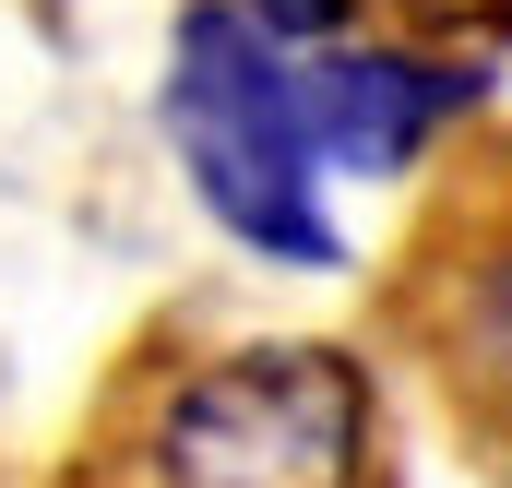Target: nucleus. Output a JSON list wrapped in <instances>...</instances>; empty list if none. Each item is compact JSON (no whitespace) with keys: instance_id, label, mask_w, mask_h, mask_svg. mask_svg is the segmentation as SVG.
Returning a JSON list of instances; mask_svg holds the SVG:
<instances>
[{"instance_id":"1","label":"nucleus","mask_w":512,"mask_h":488,"mask_svg":"<svg viewBox=\"0 0 512 488\" xmlns=\"http://www.w3.org/2000/svg\"><path fill=\"white\" fill-rule=\"evenodd\" d=\"M155 120H167V155H179L191 203L239 250L286 262V274H334L346 262L334 215H322V143H310V108H298V60L239 0H191L179 12Z\"/></svg>"},{"instance_id":"2","label":"nucleus","mask_w":512,"mask_h":488,"mask_svg":"<svg viewBox=\"0 0 512 488\" xmlns=\"http://www.w3.org/2000/svg\"><path fill=\"white\" fill-rule=\"evenodd\" d=\"M382 405L346 346H227L143 405V488H370Z\"/></svg>"},{"instance_id":"3","label":"nucleus","mask_w":512,"mask_h":488,"mask_svg":"<svg viewBox=\"0 0 512 488\" xmlns=\"http://www.w3.org/2000/svg\"><path fill=\"white\" fill-rule=\"evenodd\" d=\"M465 96H477V72H429V60H393V48H322V60H298V108H310L322 167H358V179L417 167V143Z\"/></svg>"},{"instance_id":"4","label":"nucleus","mask_w":512,"mask_h":488,"mask_svg":"<svg viewBox=\"0 0 512 488\" xmlns=\"http://www.w3.org/2000/svg\"><path fill=\"white\" fill-rule=\"evenodd\" d=\"M417 322H429V369H441L453 417L512 465V215H489L441 250Z\"/></svg>"},{"instance_id":"5","label":"nucleus","mask_w":512,"mask_h":488,"mask_svg":"<svg viewBox=\"0 0 512 488\" xmlns=\"http://www.w3.org/2000/svg\"><path fill=\"white\" fill-rule=\"evenodd\" d=\"M262 36H286V48H310V36H346V0H239Z\"/></svg>"}]
</instances>
